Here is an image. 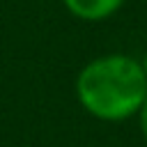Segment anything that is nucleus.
Returning <instances> with one entry per match:
<instances>
[{"mask_svg": "<svg viewBox=\"0 0 147 147\" xmlns=\"http://www.w3.org/2000/svg\"><path fill=\"white\" fill-rule=\"evenodd\" d=\"M138 124H140V133H142V138L147 142V96H145V101H142V106L138 110Z\"/></svg>", "mask_w": 147, "mask_h": 147, "instance_id": "obj_3", "label": "nucleus"}, {"mask_svg": "<svg viewBox=\"0 0 147 147\" xmlns=\"http://www.w3.org/2000/svg\"><path fill=\"white\" fill-rule=\"evenodd\" d=\"M62 5L71 16L87 23H99L119 11L124 0H62Z\"/></svg>", "mask_w": 147, "mask_h": 147, "instance_id": "obj_2", "label": "nucleus"}, {"mask_svg": "<svg viewBox=\"0 0 147 147\" xmlns=\"http://www.w3.org/2000/svg\"><path fill=\"white\" fill-rule=\"evenodd\" d=\"M147 96V78L136 57L108 53L90 60L76 76V99L101 122H124L138 115Z\"/></svg>", "mask_w": 147, "mask_h": 147, "instance_id": "obj_1", "label": "nucleus"}, {"mask_svg": "<svg viewBox=\"0 0 147 147\" xmlns=\"http://www.w3.org/2000/svg\"><path fill=\"white\" fill-rule=\"evenodd\" d=\"M140 67H142V74H145V78H147V53H145V57L140 60Z\"/></svg>", "mask_w": 147, "mask_h": 147, "instance_id": "obj_4", "label": "nucleus"}]
</instances>
